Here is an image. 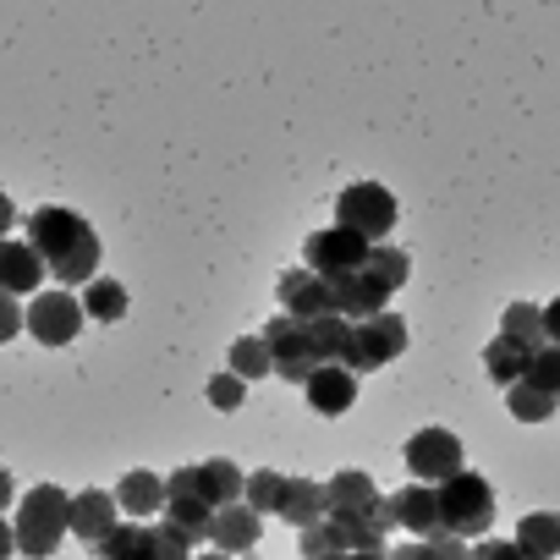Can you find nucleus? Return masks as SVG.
Masks as SVG:
<instances>
[{"label": "nucleus", "mask_w": 560, "mask_h": 560, "mask_svg": "<svg viewBox=\"0 0 560 560\" xmlns=\"http://www.w3.org/2000/svg\"><path fill=\"white\" fill-rule=\"evenodd\" d=\"M28 247L45 258V269L61 280V287H89L100 275V231L61 203H45L28 214Z\"/></svg>", "instance_id": "1"}, {"label": "nucleus", "mask_w": 560, "mask_h": 560, "mask_svg": "<svg viewBox=\"0 0 560 560\" xmlns=\"http://www.w3.org/2000/svg\"><path fill=\"white\" fill-rule=\"evenodd\" d=\"M18 549L28 560H50L61 549V533H72V494H61L56 483H39L23 494L18 505Z\"/></svg>", "instance_id": "2"}, {"label": "nucleus", "mask_w": 560, "mask_h": 560, "mask_svg": "<svg viewBox=\"0 0 560 560\" xmlns=\"http://www.w3.org/2000/svg\"><path fill=\"white\" fill-rule=\"evenodd\" d=\"M440 489V533H451V538H483L489 533V522H494V489H489V478H478V472H456V478H445V483H434Z\"/></svg>", "instance_id": "3"}, {"label": "nucleus", "mask_w": 560, "mask_h": 560, "mask_svg": "<svg viewBox=\"0 0 560 560\" xmlns=\"http://www.w3.org/2000/svg\"><path fill=\"white\" fill-rule=\"evenodd\" d=\"M401 352H407V319L385 308V314H374V319L352 325V347H347V363H341V369H352V374L363 380V374H374V369L396 363Z\"/></svg>", "instance_id": "4"}, {"label": "nucleus", "mask_w": 560, "mask_h": 560, "mask_svg": "<svg viewBox=\"0 0 560 560\" xmlns=\"http://www.w3.org/2000/svg\"><path fill=\"white\" fill-rule=\"evenodd\" d=\"M336 225H347V231H358L363 242H385L390 236V225H396V198L380 187V182H352L341 198H336Z\"/></svg>", "instance_id": "5"}, {"label": "nucleus", "mask_w": 560, "mask_h": 560, "mask_svg": "<svg viewBox=\"0 0 560 560\" xmlns=\"http://www.w3.org/2000/svg\"><path fill=\"white\" fill-rule=\"evenodd\" d=\"M264 347L275 358V374L287 380V385H308L319 358H314V341H308V325L303 319H287V314H275L264 325Z\"/></svg>", "instance_id": "6"}, {"label": "nucleus", "mask_w": 560, "mask_h": 560, "mask_svg": "<svg viewBox=\"0 0 560 560\" xmlns=\"http://www.w3.org/2000/svg\"><path fill=\"white\" fill-rule=\"evenodd\" d=\"M467 462H462V440L451 434V429H418L412 440H407V472L418 478V483H445V478H456Z\"/></svg>", "instance_id": "7"}, {"label": "nucleus", "mask_w": 560, "mask_h": 560, "mask_svg": "<svg viewBox=\"0 0 560 560\" xmlns=\"http://www.w3.org/2000/svg\"><path fill=\"white\" fill-rule=\"evenodd\" d=\"M165 522L182 527L192 544H209V522H214V505L198 494V467H176L165 478Z\"/></svg>", "instance_id": "8"}, {"label": "nucleus", "mask_w": 560, "mask_h": 560, "mask_svg": "<svg viewBox=\"0 0 560 560\" xmlns=\"http://www.w3.org/2000/svg\"><path fill=\"white\" fill-rule=\"evenodd\" d=\"M369 247H374V242H363L358 231L330 225V231H314V236L303 242V258H308L303 269H314V275H352V269H363Z\"/></svg>", "instance_id": "9"}, {"label": "nucleus", "mask_w": 560, "mask_h": 560, "mask_svg": "<svg viewBox=\"0 0 560 560\" xmlns=\"http://www.w3.org/2000/svg\"><path fill=\"white\" fill-rule=\"evenodd\" d=\"M325 522L336 527L347 555H369V549H385V533L396 527V511H390V494H380L369 511H330Z\"/></svg>", "instance_id": "10"}, {"label": "nucleus", "mask_w": 560, "mask_h": 560, "mask_svg": "<svg viewBox=\"0 0 560 560\" xmlns=\"http://www.w3.org/2000/svg\"><path fill=\"white\" fill-rule=\"evenodd\" d=\"M28 330H34L45 347H67V341H78V330H83V303L67 298V292H45V298L28 303Z\"/></svg>", "instance_id": "11"}, {"label": "nucleus", "mask_w": 560, "mask_h": 560, "mask_svg": "<svg viewBox=\"0 0 560 560\" xmlns=\"http://www.w3.org/2000/svg\"><path fill=\"white\" fill-rule=\"evenodd\" d=\"M275 298H280V314L303 319V325L330 314V287H325V275H314V269H287L280 287H275Z\"/></svg>", "instance_id": "12"}, {"label": "nucleus", "mask_w": 560, "mask_h": 560, "mask_svg": "<svg viewBox=\"0 0 560 560\" xmlns=\"http://www.w3.org/2000/svg\"><path fill=\"white\" fill-rule=\"evenodd\" d=\"M45 258L28 242H0V292L7 298H39L45 287Z\"/></svg>", "instance_id": "13"}, {"label": "nucleus", "mask_w": 560, "mask_h": 560, "mask_svg": "<svg viewBox=\"0 0 560 560\" xmlns=\"http://www.w3.org/2000/svg\"><path fill=\"white\" fill-rule=\"evenodd\" d=\"M121 505H116V494H105V489H83V494H72V533L83 538V544H105L116 527H121V516H116Z\"/></svg>", "instance_id": "14"}, {"label": "nucleus", "mask_w": 560, "mask_h": 560, "mask_svg": "<svg viewBox=\"0 0 560 560\" xmlns=\"http://www.w3.org/2000/svg\"><path fill=\"white\" fill-rule=\"evenodd\" d=\"M258 533H264V516H258L247 500L220 505V511H214V522H209V544H214L220 555H242V549H253V544H258Z\"/></svg>", "instance_id": "15"}, {"label": "nucleus", "mask_w": 560, "mask_h": 560, "mask_svg": "<svg viewBox=\"0 0 560 560\" xmlns=\"http://www.w3.org/2000/svg\"><path fill=\"white\" fill-rule=\"evenodd\" d=\"M396 527H407L412 538H434L440 533V489L434 483H407L401 494H390Z\"/></svg>", "instance_id": "16"}, {"label": "nucleus", "mask_w": 560, "mask_h": 560, "mask_svg": "<svg viewBox=\"0 0 560 560\" xmlns=\"http://www.w3.org/2000/svg\"><path fill=\"white\" fill-rule=\"evenodd\" d=\"M275 516H280V522H292L298 533L314 527V522H325V516H330L325 483H314V478H287V483H280V505H275Z\"/></svg>", "instance_id": "17"}, {"label": "nucleus", "mask_w": 560, "mask_h": 560, "mask_svg": "<svg viewBox=\"0 0 560 560\" xmlns=\"http://www.w3.org/2000/svg\"><path fill=\"white\" fill-rule=\"evenodd\" d=\"M303 390H308V407H314V412L341 418V412L358 401V374L341 369V363H325V369H314V380H308Z\"/></svg>", "instance_id": "18"}, {"label": "nucleus", "mask_w": 560, "mask_h": 560, "mask_svg": "<svg viewBox=\"0 0 560 560\" xmlns=\"http://www.w3.org/2000/svg\"><path fill=\"white\" fill-rule=\"evenodd\" d=\"M116 505H121L127 516H165V478L149 472V467L127 472L121 489H116Z\"/></svg>", "instance_id": "19"}, {"label": "nucleus", "mask_w": 560, "mask_h": 560, "mask_svg": "<svg viewBox=\"0 0 560 560\" xmlns=\"http://www.w3.org/2000/svg\"><path fill=\"white\" fill-rule=\"evenodd\" d=\"M247 489V472H236V462L214 456V462H198V494L220 511V505H236Z\"/></svg>", "instance_id": "20"}, {"label": "nucleus", "mask_w": 560, "mask_h": 560, "mask_svg": "<svg viewBox=\"0 0 560 560\" xmlns=\"http://www.w3.org/2000/svg\"><path fill=\"white\" fill-rule=\"evenodd\" d=\"M527 363H533V347H522V341H511V336H500V341L483 347V369H489V380L505 385V390L527 380Z\"/></svg>", "instance_id": "21"}, {"label": "nucleus", "mask_w": 560, "mask_h": 560, "mask_svg": "<svg viewBox=\"0 0 560 560\" xmlns=\"http://www.w3.org/2000/svg\"><path fill=\"white\" fill-rule=\"evenodd\" d=\"M527 560H555L560 555V516L555 511H533V516H522V527H516V538H511Z\"/></svg>", "instance_id": "22"}, {"label": "nucleus", "mask_w": 560, "mask_h": 560, "mask_svg": "<svg viewBox=\"0 0 560 560\" xmlns=\"http://www.w3.org/2000/svg\"><path fill=\"white\" fill-rule=\"evenodd\" d=\"M325 500H330V511H369V505L380 500V489H374V478H369V472L341 467V472L325 483Z\"/></svg>", "instance_id": "23"}, {"label": "nucleus", "mask_w": 560, "mask_h": 560, "mask_svg": "<svg viewBox=\"0 0 560 560\" xmlns=\"http://www.w3.org/2000/svg\"><path fill=\"white\" fill-rule=\"evenodd\" d=\"M363 275L374 280L380 292H390V298H396V292L407 287L412 264H407V253H401V247H385V242H380V247H369V258H363Z\"/></svg>", "instance_id": "24"}, {"label": "nucleus", "mask_w": 560, "mask_h": 560, "mask_svg": "<svg viewBox=\"0 0 560 560\" xmlns=\"http://www.w3.org/2000/svg\"><path fill=\"white\" fill-rule=\"evenodd\" d=\"M83 314L89 319H100V325H110V319H121L127 314V287H121V280H110V275H94L89 280V287H83Z\"/></svg>", "instance_id": "25"}, {"label": "nucleus", "mask_w": 560, "mask_h": 560, "mask_svg": "<svg viewBox=\"0 0 560 560\" xmlns=\"http://www.w3.org/2000/svg\"><path fill=\"white\" fill-rule=\"evenodd\" d=\"M308 341H314V358H319V369H325V363H347L352 325H347V319H336V314H325V319H308Z\"/></svg>", "instance_id": "26"}, {"label": "nucleus", "mask_w": 560, "mask_h": 560, "mask_svg": "<svg viewBox=\"0 0 560 560\" xmlns=\"http://www.w3.org/2000/svg\"><path fill=\"white\" fill-rule=\"evenodd\" d=\"M100 560H154V538H149V522H121L105 544H100Z\"/></svg>", "instance_id": "27"}, {"label": "nucleus", "mask_w": 560, "mask_h": 560, "mask_svg": "<svg viewBox=\"0 0 560 560\" xmlns=\"http://www.w3.org/2000/svg\"><path fill=\"white\" fill-rule=\"evenodd\" d=\"M505 407H511L516 423H544V418H555L560 396H549V390H538V385H511V390H505Z\"/></svg>", "instance_id": "28"}, {"label": "nucleus", "mask_w": 560, "mask_h": 560, "mask_svg": "<svg viewBox=\"0 0 560 560\" xmlns=\"http://www.w3.org/2000/svg\"><path fill=\"white\" fill-rule=\"evenodd\" d=\"M500 336H511V341H522V347L538 352V347H544V308H533V303H511Z\"/></svg>", "instance_id": "29"}, {"label": "nucleus", "mask_w": 560, "mask_h": 560, "mask_svg": "<svg viewBox=\"0 0 560 560\" xmlns=\"http://www.w3.org/2000/svg\"><path fill=\"white\" fill-rule=\"evenodd\" d=\"M231 374H236V380H264V374H275V358H269L264 336H247V341L231 347Z\"/></svg>", "instance_id": "30"}, {"label": "nucleus", "mask_w": 560, "mask_h": 560, "mask_svg": "<svg viewBox=\"0 0 560 560\" xmlns=\"http://www.w3.org/2000/svg\"><path fill=\"white\" fill-rule=\"evenodd\" d=\"M280 472H247V489H242V500L258 511V516H275V505H280Z\"/></svg>", "instance_id": "31"}, {"label": "nucleus", "mask_w": 560, "mask_h": 560, "mask_svg": "<svg viewBox=\"0 0 560 560\" xmlns=\"http://www.w3.org/2000/svg\"><path fill=\"white\" fill-rule=\"evenodd\" d=\"M522 385H538V390H549V396H560V347H538L533 352V363H527V380Z\"/></svg>", "instance_id": "32"}, {"label": "nucleus", "mask_w": 560, "mask_h": 560, "mask_svg": "<svg viewBox=\"0 0 560 560\" xmlns=\"http://www.w3.org/2000/svg\"><path fill=\"white\" fill-rule=\"evenodd\" d=\"M149 538H154V560H192V538L171 522H149Z\"/></svg>", "instance_id": "33"}, {"label": "nucleus", "mask_w": 560, "mask_h": 560, "mask_svg": "<svg viewBox=\"0 0 560 560\" xmlns=\"http://www.w3.org/2000/svg\"><path fill=\"white\" fill-rule=\"evenodd\" d=\"M341 555H347V549H341V538H336L330 522L303 527V560H341Z\"/></svg>", "instance_id": "34"}, {"label": "nucleus", "mask_w": 560, "mask_h": 560, "mask_svg": "<svg viewBox=\"0 0 560 560\" xmlns=\"http://www.w3.org/2000/svg\"><path fill=\"white\" fill-rule=\"evenodd\" d=\"M242 401H247V380H236V374H214V380H209V407L236 412Z\"/></svg>", "instance_id": "35"}, {"label": "nucleus", "mask_w": 560, "mask_h": 560, "mask_svg": "<svg viewBox=\"0 0 560 560\" xmlns=\"http://www.w3.org/2000/svg\"><path fill=\"white\" fill-rule=\"evenodd\" d=\"M423 555L429 560H472V544L451 538V533H434V538H423Z\"/></svg>", "instance_id": "36"}, {"label": "nucleus", "mask_w": 560, "mask_h": 560, "mask_svg": "<svg viewBox=\"0 0 560 560\" xmlns=\"http://www.w3.org/2000/svg\"><path fill=\"white\" fill-rule=\"evenodd\" d=\"M472 560H527V555H522L511 538H478V544H472Z\"/></svg>", "instance_id": "37"}, {"label": "nucleus", "mask_w": 560, "mask_h": 560, "mask_svg": "<svg viewBox=\"0 0 560 560\" xmlns=\"http://www.w3.org/2000/svg\"><path fill=\"white\" fill-rule=\"evenodd\" d=\"M28 325V314L18 308V298H7L0 292V341H18V330Z\"/></svg>", "instance_id": "38"}, {"label": "nucleus", "mask_w": 560, "mask_h": 560, "mask_svg": "<svg viewBox=\"0 0 560 560\" xmlns=\"http://www.w3.org/2000/svg\"><path fill=\"white\" fill-rule=\"evenodd\" d=\"M544 341H549V347H560V298L544 308Z\"/></svg>", "instance_id": "39"}, {"label": "nucleus", "mask_w": 560, "mask_h": 560, "mask_svg": "<svg viewBox=\"0 0 560 560\" xmlns=\"http://www.w3.org/2000/svg\"><path fill=\"white\" fill-rule=\"evenodd\" d=\"M12 231H18V203H12L7 192H0V242H7Z\"/></svg>", "instance_id": "40"}, {"label": "nucleus", "mask_w": 560, "mask_h": 560, "mask_svg": "<svg viewBox=\"0 0 560 560\" xmlns=\"http://www.w3.org/2000/svg\"><path fill=\"white\" fill-rule=\"evenodd\" d=\"M385 560H429V555H423V538H412L401 549H385Z\"/></svg>", "instance_id": "41"}, {"label": "nucleus", "mask_w": 560, "mask_h": 560, "mask_svg": "<svg viewBox=\"0 0 560 560\" xmlns=\"http://www.w3.org/2000/svg\"><path fill=\"white\" fill-rule=\"evenodd\" d=\"M12 549H18V533H12L7 516H0V560H12Z\"/></svg>", "instance_id": "42"}, {"label": "nucleus", "mask_w": 560, "mask_h": 560, "mask_svg": "<svg viewBox=\"0 0 560 560\" xmlns=\"http://www.w3.org/2000/svg\"><path fill=\"white\" fill-rule=\"evenodd\" d=\"M7 505H12V472L0 467V511H7Z\"/></svg>", "instance_id": "43"}, {"label": "nucleus", "mask_w": 560, "mask_h": 560, "mask_svg": "<svg viewBox=\"0 0 560 560\" xmlns=\"http://www.w3.org/2000/svg\"><path fill=\"white\" fill-rule=\"evenodd\" d=\"M341 560H385V549H369V555H341Z\"/></svg>", "instance_id": "44"}, {"label": "nucleus", "mask_w": 560, "mask_h": 560, "mask_svg": "<svg viewBox=\"0 0 560 560\" xmlns=\"http://www.w3.org/2000/svg\"><path fill=\"white\" fill-rule=\"evenodd\" d=\"M192 560H231V555H220V549H209V555H192Z\"/></svg>", "instance_id": "45"}]
</instances>
